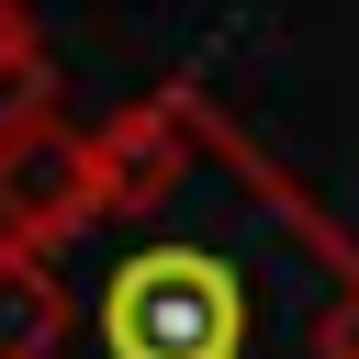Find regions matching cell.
<instances>
[{"mask_svg":"<svg viewBox=\"0 0 359 359\" xmlns=\"http://www.w3.org/2000/svg\"><path fill=\"white\" fill-rule=\"evenodd\" d=\"M0 359H67V314H56V280L0 247Z\"/></svg>","mask_w":359,"mask_h":359,"instance_id":"7a4b0ae2","label":"cell"},{"mask_svg":"<svg viewBox=\"0 0 359 359\" xmlns=\"http://www.w3.org/2000/svg\"><path fill=\"white\" fill-rule=\"evenodd\" d=\"M22 123H56V67H45L34 22L0 0V135H22Z\"/></svg>","mask_w":359,"mask_h":359,"instance_id":"3957f363","label":"cell"},{"mask_svg":"<svg viewBox=\"0 0 359 359\" xmlns=\"http://www.w3.org/2000/svg\"><path fill=\"white\" fill-rule=\"evenodd\" d=\"M22 258L56 280L67 359H359V247L191 90L90 123Z\"/></svg>","mask_w":359,"mask_h":359,"instance_id":"6da1fadb","label":"cell"}]
</instances>
